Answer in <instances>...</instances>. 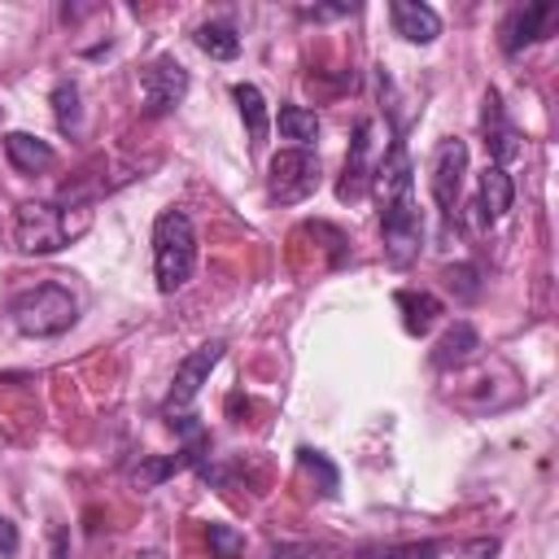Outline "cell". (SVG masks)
Wrapping results in <instances>:
<instances>
[{
	"mask_svg": "<svg viewBox=\"0 0 559 559\" xmlns=\"http://www.w3.org/2000/svg\"><path fill=\"white\" fill-rule=\"evenodd\" d=\"M393 306L402 310V328L411 336H428L437 328V319H441V301L432 293H424V288H397Z\"/></svg>",
	"mask_w": 559,
	"mask_h": 559,
	"instance_id": "obj_17",
	"label": "cell"
},
{
	"mask_svg": "<svg viewBox=\"0 0 559 559\" xmlns=\"http://www.w3.org/2000/svg\"><path fill=\"white\" fill-rule=\"evenodd\" d=\"M17 546H22V537H17V524L0 515V555L9 559V555H17Z\"/></svg>",
	"mask_w": 559,
	"mask_h": 559,
	"instance_id": "obj_28",
	"label": "cell"
},
{
	"mask_svg": "<svg viewBox=\"0 0 559 559\" xmlns=\"http://www.w3.org/2000/svg\"><path fill=\"white\" fill-rule=\"evenodd\" d=\"M192 44H197L205 57H214V61L240 57V35H236L231 22H201V26L192 31Z\"/></svg>",
	"mask_w": 559,
	"mask_h": 559,
	"instance_id": "obj_18",
	"label": "cell"
},
{
	"mask_svg": "<svg viewBox=\"0 0 559 559\" xmlns=\"http://www.w3.org/2000/svg\"><path fill=\"white\" fill-rule=\"evenodd\" d=\"M131 559H166L162 550H140V555H131Z\"/></svg>",
	"mask_w": 559,
	"mask_h": 559,
	"instance_id": "obj_30",
	"label": "cell"
},
{
	"mask_svg": "<svg viewBox=\"0 0 559 559\" xmlns=\"http://www.w3.org/2000/svg\"><path fill=\"white\" fill-rule=\"evenodd\" d=\"M197 271V227L188 210L170 205L153 218V280L157 293H179Z\"/></svg>",
	"mask_w": 559,
	"mask_h": 559,
	"instance_id": "obj_2",
	"label": "cell"
},
{
	"mask_svg": "<svg viewBox=\"0 0 559 559\" xmlns=\"http://www.w3.org/2000/svg\"><path fill=\"white\" fill-rule=\"evenodd\" d=\"M476 349H480L476 328H472L467 319H459V323H454V328H445V336L432 345L428 362H432L437 371H459V367H467V362L476 358Z\"/></svg>",
	"mask_w": 559,
	"mask_h": 559,
	"instance_id": "obj_15",
	"label": "cell"
},
{
	"mask_svg": "<svg viewBox=\"0 0 559 559\" xmlns=\"http://www.w3.org/2000/svg\"><path fill=\"white\" fill-rule=\"evenodd\" d=\"M92 227V197H61V201H22L13 210V245L17 253L48 258L79 240Z\"/></svg>",
	"mask_w": 559,
	"mask_h": 559,
	"instance_id": "obj_1",
	"label": "cell"
},
{
	"mask_svg": "<svg viewBox=\"0 0 559 559\" xmlns=\"http://www.w3.org/2000/svg\"><path fill=\"white\" fill-rule=\"evenodd\" d=\"M445 284H450V293H459L463 301H472V297L480 293V284H476V266H450V271H445Z\"/></svg>",
	"mask_w": 559,
	"mask_h": 559,
	"instance_id": "obj_26",
	"label": "cell"
},
{
	"mask_svg": "<svg viewBox=\"0 0 559 559\" xmlns=\"http://www.w3.org/2000/svg\"><path fill=\"white\" fill-rule=\"evenodd\" d=\"M380 245L384 258L393 266H411L419 258L424 245V214L415 205V197H397V201H380Z\"/></svg>",
	"mask_w": 559,
	"mask_h": 559,
	"instance_id": "obj_4",
	"label": "cell"
},
{
	"mask_svg": "<svg viewBox=\"0 0 559 559\" xmlns=\"http://www.w3.org/2000/svg\"><path fill=\"white\" fill-rule=\"evenodd\" d=\"M389 22H393V35H402L406 44H432L441 35L437 9L419 4V0H393L389 4Z\"/></svg>",
	"mask_w": 559,
	"mask_h": 559,
	"instance_id": "obj_14",
	"label": "cell"
},
{
	"mask_svg": "<svg viewBox=\"0 0 559 559\" xmlns=\"http://www.w3.org/2000/svg\"><path fill=\"white\" fill-rule=\"evenodd\" d=\"M223 349H227V341H205V345H197L179 367H175V380H170V393H166V415L170 411H183V406H192V397L201 393V384L210 380V371L218 367V358H223Z\"/></svg>",
	"mask_w": 559,
	"mask_h": 559,
	"instance_id": "obj_8",
	"label": "cell"
},
{
	"mask_svg": "<svg viewBox=\"0 0 559 559\" xmlns=\"http://www.w3.org/2000/svg\"><path fill=\"white\" fill-rule=\"evenodd\" d=\"M480 131H485V148H489L493 166H502V170H507V162H515V157L524 153V144H520V131H515V122L507 118V109H502V96H498L493 87L485 92Z\"/></svg>",
	"mask_w": 559,
	"mask_h": 559,
	"instance_id": "obj_11",
	"label": "cell"
},
{
	"mask_svg": "<svg viewBox=\"0 0 559 559\" xmlns=\"http://www.w3.org/2000/svg\"><path fill=\"white\" fill-rule=\"evenodd\" d=\"M371 131H376V122L371 118H362L358 127H354V140H349V153H345V170H341V179H336V197L345 201V205H354V201H362L367 192H371Z\"/></svg>",
	"mask_w": 559,
	"mask_h": 559,
	"instance_id": "obj_9",
	"label": "cell"
},
{
	"mask_svg": "<svg viewBox=\"0 0 559 559\" xmlns=\"http://www.w3.org/2000/svg\"><path fill=\"white\" fill-rule=\"evenodd\" d=\"M441 542H393V546H362L354 559H437Z\"/></svg>",
	"mask_w": 559,
	"mask_h": 559,
	"instance_id": "obj_22",
	"label": "cell"
},
{
	"mask_svg": "<svg viewBox=\"0 0 559 559\" xmlns=\"http://www.w3.org/2000/svg\"><path fill=\"white\" fill-rule=\"evenodd\" d=\"M275 127H280L284 140H293V148H310L319 140V114L306 109V105H280Z\"/></svg>",
	"mask_w": 559,
	"mask_h": 559,
	"instance_id": "obj_19",
	"label": "cell"
},
{
	"mask_svg": "<svg viewBox=\"0 0 559 559\" xmlns=\"http://www.w3.org/2000/svg\"><path fill=\"white\" fill-rule=\"evenodd\" d=\"M463 175H467V144L459 135H450V140H441L432 148V179H428L432 201H437V210H441L445 223H454V214H459Z\"/></svg>",
	"mask_w": 559,
	"mask_h": 559,
	"instance_id": "obj_6",
	"label": "cell"
},
{
	"mask_svg": "<svg viewBox=\"0 0 559 559\" xmlns=\"http://www.w3.org/2000/svg\"><path fill=\"white\" fill-rule=\"evenodd\" d=\"M297 459H301V467H306L310 476H319V493H323V498H336V485H341V476H336V467L328 463V454H323V450H310V445H301V450H297Z\"/></svg>",
	"mask_w": 559,
	"mask_h": 559,
	"instance_id": "obj_24",
	"label": "cell"
},
{
	"mask_svg": "<svg viewBox=\"0 0 559 559\" xmlns=\"http://www.w3.org/2000/svg\"><path fill=\"white\" fill-rule=\"evenodd\" d=\"M188 70L175 57H153L140 70V96H144V118H162L170 114L183 96H188Z\"/></svg>",
	"mask_w": 559,
	"mask_h": 559,
	"instance_id": "obj_7",
	"label": "cell"
},
{
	"mask_svg": "<svg viewBox=\"0 0 559 559\" xmlns=\"http://www.w3.org/2000/svg\"><path fill=\"white\" fill-rule=\"evenodd\" d=\"M266 559H319V546H306V542H280V546H271Z\"/></svg>",
	"mask_w": 559,
	"mask_h": 559,
	"instance_id": "obj_27",
	"label": "cell"
},
{
	"mask_svg": "<svg viewBox=\"0 0 559 559\" xmlns=\"http://www.w3.org/2000/svg\"><path fill=\"white\" fill-rule=\"evenodd\" d=\"M183 467H192V459L179 450V454H170V459H144L140 467H135V485L140 489H153V485H162V480H170L175 472H183Z\"/></svg>",
	"mask_w": 559,
	"mask_h": 559,
	"instance_id": "obj_23",
	"label": "cell"
},
{
	"mask_svg": "<svg viewBox=\"0 0 559 559\" xmlns=\"http://www.w3.org/2000/svg\"><path fill=\"white\" fill-rule=\"evenodd\" d=\"M9 319L22 336H61L79 319V297L61 280H44L9 297Z\"/></svg>",
	"mask_w": 559,
	"mask_h": 559,
	"instance_id": "obj_3",
	"label": "cell"
},
{
	"mask_svg": "<svg viewBox=\"0 0 559 559\" xmlns=\"http://www.w3.org/2000/svg\"><path fill=\"white\" fill-rule=\"evenodd\" d=\"M4 157H9V166L22 170V175H44V170L57 166L52 144L39 140V135H31V131H9V135H4Z\"/></svg>",
	"mask_w": 559,
	"mask_h": 559,
	"instance_id": "obj_16",
	"label": "cell"
},
{
	"mask_svg": "<svg viewBox=\"0 0 559 559\" xmlns=\"http://www.w3.org/2000/svg\"><path fill=\"white\" fill-rule=\"evenodd\" d=\"M371 188L380 192V201H397V197H415V170H411V153H406V140L402 131H393L384 157L376 162L371 170Z\"/></svg>",
	"mask_w": 559,
	"mask_h": 559,
	"instance_id": "obj_12",
	"label": "cell"
},
{
	"mask_svg": "<svg viewBox=\"0 0 559 559\" xmlns=\"http://www.w3.org/2000/svg\"><path fill=\"white\" fill-rule=\"evenodd\" d=\"M231 96H236V105H240V118H245V127H249V144H253V148H262V140H266V127H271V114H266V100H262V92H258L253 83H236V87H231Z\"/></svg>",
	"mask_w": 559,
	"mask_h": 559,
	"instance_id": "obj_20",
	"label": "cell"
},
{
	"mask_svg": "<svg viewBox=\"0 0 559 559\" xmlns=\"http://www.w3.org/2000/svg\"><path fill=\"white\" fill-rule=\"evenodd\" d=\"M205 542H210V555L214 559H240L245 555V533H236L231 524H210L205 528Z\"/></svg>",
	"mask_w": 559,
	"mask_h": 559,
	"instance_id": "obj_25",
	"label": "cell"
},
{
	"mask_svg": "<svg viewBox=\"0 0 559 559\" xmlns=\"http://www.w3.org/2000/svg\"><path fill=\"white\" fill-rule=\"evenodd\" d=\"M354 13L349 4H319V9H301V17H345Z\"/></svg>",
	"mask_w": 559,
	"mask_h": 559,
	"instance_id": "obj_29",
	"label": "cell"
},
{
	"mask_svg": "<svg viewBox=\"0 0 559 559\" xmlns=\"http://www.w3.org/2000/svg\"><path fill=\"white\" fill-rule=\"evenodd\" d=\"M319 157L310 148H280L266 166V192L280 205H297L319 188Z\"/></svg>",
	"mask_w": 559,
	"mask_h": 559,
	"instance_id": "obj_5",
	"label": "cell"
},
{
	"mask_svg": "<svg viewBox=\"0 0 559 559\" xmlns=\"http://www.w3.org/2000/svg\"><path fill=\"white\" fill-rule=\"evenodd\" d=\"M511 201H515V183H511V175L502 170V166H485L480 170V183H476V227L480 231H489L507 210H511Z\"/></svg>",
	"mask_w": 559,
	"mask_h": 559,
	"instance_id": "obj_13",
	"label": "cell"
},
{
	"mask_svg": "<svg viewBox=\"0 0 559 559\" xmlns=\"http://www.w3.org/2000/svg\"><path fill=\"white\" fill-rule=\"evenodd\" d=\"M555 13H559L555 4H515V9L502 17V26H498V44H502V52H507V57H520L528 44L546 39Z\"/></svg>",
	"mask_w": 559,
	"mask_h": 559,
	"instance_id": "obj_10",
	"label": "cell"
},
{
	"mask_svg": "<svg viewBox=\"0 0 559 559\" xmlns=\"http://www.w3.org/2000/svg\"><path fill=\"white\" fill-rule=\"evenodd\" d=\"M79 83L74 79H61L52 87V118H57V131L61 135H79L83 131V105H79Z\"/></svg>",
	"mask_w": 559,
	"mask_h": 559,
	"instance_id": "obj_21",
	"label": "cell"
}]
</instances>
